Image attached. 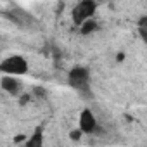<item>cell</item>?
I'll return each mask as SVG.
<instances>
[{
	"mask_svg": "<svg viewBox=\"0 0 147 147\" xmlns=\"http://www.w3.org/2000/svg\"><path fill=\"white\" fill-rule=\"evenodd\" d=\"M138 35L140 38L147 43V16H142L138 19Z\"/></svg>",
	"mask_w": 147,
	"mask_h": 147,
	"instance_id": "9c48e42d",
	"label": "cell"
},
{
	"mask_svg": "<svg viewBox=\"0 0 147 147\" xmlns=\"http://www.w3.org/2000/svg\"><path fill=\"white\" fill-rule=\"evenodd\" d=\"M78 128L83 133H95L97 131V119L94 116V113L90 109H83L80 114V121H78Z\"/></svg>",
	"mask_w": 147,
	"mask_h": 147,
	"instance_id": "5b68a950",
	"label": "cell"
},
{
	"mask_svg": "<svg viewBox=\"0 0 147 147\" xmlns=\"http://www.w3.org/2000/svg\"><path fill=\"white\" fill-rule=\"evenodd\" d=\"M82 135H83V131H82L80 128H78V130H75V131H71V138H73V140H80V137H82Z\"/></svg>",
	"mask_w": 147,
	"mask_h": 147,
	"instance_id": "30bf717a",
	"label": "cell"
},
{
	"mask_svg": "<svg viewBox=\"0 0 147 147\" xmlns=\"http://www.w3.org/2000/svg\"><path fill=\"white\" fill-rule=\"evenodd\" d=\"M4 16H5L11 23H14L18 28H21V30H33V28L38 24L36 18H35L33 14H30L28 11L21 9V7H12V9L5 11Z\"/></svg>",
	"mask_w": 147,
	"mask_h": 147,
	"instance_id": "7a4b0ae2",
	"label": "cell"
},
{
	"mask_svg": "<svg viewBox=\"0 0 147 147\" xmlns=\"http://www.w3.org/2000/svg\"><path fill=\"white\" fill-rule=\"evenodd\" d=\"M24 147H43V137H42V131H35L24 144Z\"/></svg>",
	"mask_w": 147,
	"mask_h": 147,
	"instance_id": "52a82bcc",
	"label": "cell"
},
{
	"mask_svg": "<svg viewBox=\"0 0 147 147\" xmlns=\"http://www.w3.org/2000/svg\"><path fill=\"white\" fill-rule=\"evenodd\" d=\"M97 28H99V23L94 21V19H90V21H87V23L80 28V33H82V35H90V33H94Z\"/></svg>",
	"mask_w": 147,
	"mask_h": 147,
	"instance_id": "ba28073f",
	"label": "cell"
},
{
	"mask_svg": "<svg viewBox=\"0 0 147 147\" xmlns=\"http://www.w3.org/2000/svg\"><path fill=\"white\" fill-rule=\"evenodd\" d=\"M0 71L7 76H19L28 71V61L23 55H9L0 62Z\"/></svg>",
	"mask_w": 147,
	"mask_h": 147,
	"instance_id": "277c9868",
	"label": "cell"
},
{
	"mask_svg": "<svg viewBox=\"0 0 147 147\" xmlns=\"http://www.w3.org/2000/svg\"><path fill=\"white\" fill-rule=\"evenodd\" d=\"M0 85H2V88H4L7 94H11V95H18V94L21 92V87H23L21 82H19L16 76H7V75L2 76Z\"/></svg>",
	"mask_w": 147,
	"mask_h": 147,
	"instance_id": "8992f818",
	"label": "cell"
},
{
	"mask_svg": "<svg viewBox=\"0 0 147 147\" xmlns=\"http://www.w3.org/2000/svg\"><path fill=\"white\" fill-rule=\"evenodd\" d=\"M69 85L75 88L83 99H92V90H90V71L83 66H75L69 75H67Z\"/></svg>",
	"mask_w": 147,
	"mask_h": 147,
	"instance_id": "6da1fadb",
	"label": "cell"
},
{
	"mask_svg": "<svg viewBox=\"0 0 147 147\" xmlns=\"http://www.w3.org/2000/svg\"><path fill=\"white\" fill-rule=\"evenodd\" d=\"M95 9H97V4L92 2V0H83V2H78L75 5V9H73V12H71L73 23H75L78 28H82L87 21L94 19Z\"/></svg>",
	"mask_w": 147,
	"mask_h": 147,
	"instance_id": "3957f363",
	"label": "cell"
}]
</instances>
